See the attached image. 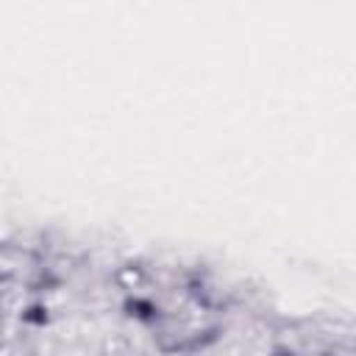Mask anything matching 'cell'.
Here are the masks:
<instances>
[{"instance_id": "obj_1", "label": "cell", "mask_w": 356, "mask_h": 356, "mask_svg": "<svg viewBox=\"0 0 356 356\" xmlns=\"http://www.w3.org/2000/svg\"><path fill=\"white\" fill-rule=\"evenodd\" d=\"M122 312H125V317H131L142 325H150L161 317V306L147 295H128L122 300Z\"/></svg>"}, {"instance_id": "obj_2", "label": "cell", "mask_w": 356, "mask_h": 356, "mask_svg": "<svg viewBox=\"0 0 356 356\" xmlns=\"http://www.w3.org/2000/svg\"><path fill=\"white\" fill-rule=\"evenodd\" d=\"M19 320L31 328H44L50 323V309L44 303H28L22 312H19Z\"/></svg>"}, {"instance_id": "obj_3", "label": "cell", "mask_w": 356, "mask_h": 356, "mask_svg": "<svg viewBox=\"0 0 356 356\" xmlns=\"http://www.w3.org/2000/svg\"><path fill=\"white\" fill-rule=\"evenodd\" d=\"M273 356H298V353H295V350H289V348H278Z\"/></svg>"}]
</instances>
